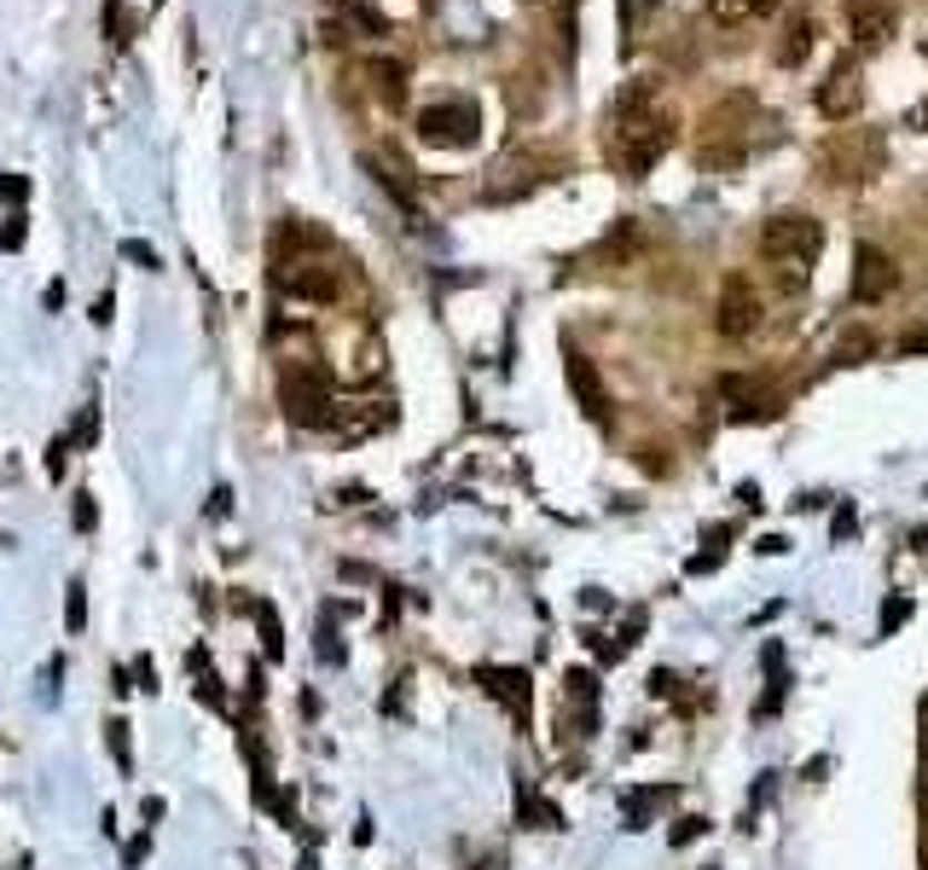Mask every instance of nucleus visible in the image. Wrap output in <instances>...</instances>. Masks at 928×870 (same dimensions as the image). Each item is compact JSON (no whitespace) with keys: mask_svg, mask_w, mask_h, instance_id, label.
Segmentation results:
<instances>
[{"mask_svg":"<svg viewBox=\"0 0 928 870\" xmlns=\"http://www.w3.org/2000/svg\"><path fill=\"white\" fill-rule=\"evenodd\" d=\"M674 134H679V122H674V111L656 105V82H638L622 93V105H615V163L633 181L674 145Z\"/></svg>","mask_w":928,"mask_h":870,"instance_id":"f257e3e1","label":"nucleus"},{"mask_svg":"<svg viewBox=\"0 0 928 870\" xmlns=\"http://www.w3.org/2000/svg\"><path fill=\"white\" fill-rule=\"evenodd\" d=\"M760 255L771 267V285H778L784 296H801L813 285V262L824 255V226L813 215H801V210L771 215L760 226Z\"/></svg>","mask_w":928,"mask_h":870,"instance_id":"f03ea898","label":"nucleus"},{"mask_svg":"<svg viewBox=\"0 0 928 870\" xmlns=\"http://www.w3.org/2000/svg\"><path fill=\"white\" fill-rule=\"evenodd\" d=\"M279 401H285V418L302 424V429H325L337 418V390L320 366H291L279 377Z\"/></svg>","mask_w":928,"mask_h":870,"instance_id":"7ed1b4c3","label":"nucleus"},{"mask_svg":"<svg viewBox=\"0 0 928 870\" xmlns=\"http://www.w3.org/2000/svg\"><path fill=\"white\" fill-rule=\"evenodd\" d=\"M482 134V111L471 99H447V105H424L418 111V140L424 145H442V151H464L476 145Z\"/></svg>","mask_w":928,"mask_h":870,"instance_id":"20e7f679","label":"nucleus"},{"mask_svg":"<svg viewBox=\"0 0 928 870\" xmlns=\"http://www.w3.org/2000/svg\"><path fill=\"white\" fill-rule=\"evenodd\" d=\"M813 105H818V117H830V122L859 117L865 111V70H859V59H836L830 75L813 88Z\"/></svg>","mask_w":928,"mask_h":870,"instance_id":"39448f33","label":"nucleus"},{"mask_svg":"<svg viewBox=\"0 0 928 870\" xmlns=\"http://www.w3.org/2000/svg\"><path fill=\"white\" fill-rule=\"evenodd\" d=\"M760 314H766V302H760V291L749 285V273H732L726 285H719V302H714L719 337H749V331L760 325Z\"/></svg>","mask_w":928,"mask_h":870,"instance_id":"423d86ee","label":"nucleus"},{"mask_svg":"<svg viewBox=\"0 0 928 870\" xmlns=\"http://www.w3.org/2000/svg\"><path fill=\"white\" fill-rule=\"evenodd\" d=\"M894 291H899L894 255L876 250V244H859V250H854V296H859V302H888Z\"/></svg>","mask_w":928,"mask_h":870,"instance_id":"0eeeda50","label":"nucleus"},{"mask_svg":"<svg viewBox=\"0 0 928 870\" xmlns=\"http://www.w3.org/2000/svg\"><path fill=\"white\" fill-rule=\"evenodd\" d=\"M296 302H337L343 296V273L331 262H291V273L279 279Z\"/></svg>","mask_w":928,"mask_h":870,"instance_id":"6e6552de","label":"nucleus"},{"mask_svg":"<svg viewBox=\"0 0 928 870\" xmlns=\"http://www.w3.org/2000/svg\"><path fill=\"white\" fill-rule=\"evenodd\" d=\"M847 12V36L859 47H882L894 36V0H841Z\"/></svg>","mask_w":928,"mask_h":870,"instance_id":"1a4fd4ad","label":"nucleus"},{"mask_svg":"<svg viewBox=\"0 0 928 870\" xmlns=\"http://www.w3.org/2000/svg\"><path fill=\"white\" fill-rule=\"evenodd\" d=\"M476 679H482L487 697H500V702L511 708V720L528 726V674H523V668H482Z\"/></svg>","mask_w":928,"mask_h":870,"instance_id":"9d476101","label":"nucleus"},{"mask_svg":"<svg viewBox=\"0 0 928 870\" xmlns=\"http://www.w3.org/2000/svg\"><path fill=\"white\" fill-rule=\"evenodd\" d=\"M569 390H575V401L586 406L592 418L609 424V395H604V383H598V372H592L586 354H575V348H569Z\"/></svg>","mask_w":928,"mask_h":870,"instance_id":"9b49d317","label":"nucleus"},{"mask_svg":"<svg viewBox=\"0 0 928 870\" xmlns=\"http://www.w3.org/2000/svg\"><path fill=\"white\" fill-rule=\"evenodd\" d=\"M813 30H818L813 12H789L784 36H778V53H771V59H778L784 70H801V64H807V53H813V41H818Z\"/></svg>","mask_w":928,"mask_h":870,"instance_id":"f8f14e48","label":"nucleus"},{"mask_svg":"<svg viewBox=\"0 0 928 870\" xmlns=\"http://www.w3.org/2000/svg\"><path fill=\"white\" fill-rule=\"evenodd\" d=\"M882 158H865V140H836L824 151V169L836 174V181H870V169Z\"/></svg>","mask_w":928,"mask_h":870,"instance_id":"ddd939ff","label":"nucleus"},{"mask_svg":"<svg viewBox=\"0 0 928 870\" xmlns=\"http://www.w3.org/2000/svg\"><path fill=\"white\" fill-rule=\"evenodd\" d=\"M366 169L377 174V186H390V192H395V203H401L406 215H418V192H412V169H406V163H395L390 151H383V158L372 151V158H366Z\"/></svg>","mask_w":928,"mask_h":870,"instance_id":"4468645a","label":"nucleus"},{"mask_svg":"<svg viewBox=\"0 0 928 870\" xmlns=\"http://www.w3.org/2000/svg\"><path fill=\"white\" fill-rule=\"evenodd\" d=\"M366 75H372V93H377L390 111H401V105H406V70H401L395 59H372V64H366Z\"/></svg>","mask_w":928,"mask_h":870,"instance_id":"2eb2a0df","label":"nucleus"},{"mask_svg":"<svg viewBox=\"0 0 928 870\" xmlns=\"http://www.w3.org/2000/svg\"><path fill=\"white\" fill-rule=\"evenodd\" d=\"M778 0H708V18L714 23H726V30H737V23H755V18H766Z\"/></svg>","mask_w":928,"mask_h":870,"instance_id":"dca6fc26","label":"nucleus"},{"mask_svg":"<svg viewBox=\"0 0 928 870\" xmlns=\"http://www.w3.org/2000/svg\"><path fill=\"white\" fill-rule=\"evenodd\" d=\"M337 12H343V18L354 23V30H366V36H390V18H383V12H372L366 0H343Z\"/></svg>","mask_w":928,"mask_h":870,"instance_id":"f3484780","label":"nucleus"},{"mask_svg":"<svg viewBox=\"0 0 928 870\" xmlns=\"http://www.w3.org/2000/svg\"><path fill=\"white\" fill-rule=\"evenodd\" d=\"M255 627H262V650L279 661L285 656V633H279V616H273V604H255Z\"/></svg>","mask_w":928,"mask_h":870,"instance_id":"a211bd4d","label":"nucleus"},{"mask_svg":"<svg viewBox=\"0 0 928 870\" xmlns=\"http://www.w3.org/2000/svg\"><path fill=\"white\" fill-rule=\"evenodd\" d=\"M105 743H111L117 772H134V749H128V720H105Z\"/></svg>","mask_w":928,"mask_h":870,"instance_id":"6ab92c4d","label":"nucleus"},{"mask_svg":"<svg viewBox=\"0 0 928 870\" xmlns=\"http://www.w3.org/2000/svg\"><path fill=\"white\" fill-rule=\"evenodd\" d=\"M64 627H70V633L88 627V586H82V580H70V593H64Z\"/></svg>","mask_w":928,"mask_h":870,"instance_id":"aec40b11","label":"nucleus"},{"mask_svg":"<svg viewBox=\"0 0 928 870\" xmlns=\"http://www.w3.org/2000/svg\"><path fill=\"white\" fill-rule=\"evenodd\" d=\"M876 348V337L870 331H854V337H841V348H836V366H859V354H870Z\"/></svg>","mask_w":928,"mask_h":870,"instance_id":"412c9836","label":"nucleus"},{"mask_svg":"<svg viewBox=\"0 0 928 870\" xmlns=\"http://www.w3.org/2000/svg\"><path fill=\"white\" fill-rule=\"evenodd\" d=\"M122 262H134V267H158V244H145V239H122Z\"/></svg>","mask_w":928,"mask_h":870,"instance_id":"4be33fe9","label":"nucleus"},{"mask_svg":"<svg viewBox=\"0 0 928 870\" xmlns=\"http://www.w3.org/2000/svg\"><path fill=\"white\" fill-rule=\"evenodd\" d=\"M23 221H30L23 210L7 215V226H0V250H23V239H30V226H23Z\"/></svg>","mask_w":928,"mask_h":870,"instance_id":"5701e85b","label":"nucleus"},{"mask_svg":"<svg viewBox=\"0 0 928 870\" xmlns=\"http://www.w3.org/2000/svg\"><path fill=\"white\" fill-rule=\"evenodd\" d=\"M0 198H7L12 210H23V203H30V174H7V181H0Z\"/></svg>","mask_w":928,"mask_h":870,"instance_id":"b1692460","label":"nucleus"},{"mask_svg":"<svg viewBox=\"0 0 928 870\" xmlns=\"http://www.w3.org/2000/svg\"><path fill=\"white\" fill-rule=\"evenodd\" d=\"M145 853H151V830H145V836H134V841L122 848V870H140V864H145Z\"/></svg>","mask_w":928,"mask_h":870,"instance_id":"393cba45","label":"nucleus"},{"mask_svg":"<svg viewBox=\"0 0 928 870\" xmlns=\"http://www.w3.org/2000/svg\"><path fill=\"white\" fill-rule=\"evenodd\" d=\"M93 523H99V510H93V494H75V528H82V534H93Z\"/></svg>","mask_w":928,"mask_h":870,"instance_id":"a878e982","label":"nucleus"},{"mask_svg":"<svg viewBox=\"0 0 928 870\" xmlns=\"http://www.w3.org/2000/svg\"><path fill=\"white\" fill-rule=\"evenodd\" d=\"M656 7V0H622V23H627V30H638V23H644V12H650Z\"/></svg>","mask_w":928,"mask_h":870,"instance_id":"bb28decb","label":"nucleus"},{"mask_svg":"<svg viewBox=\"0 0 928 870\" xmlns=\"http://www.w3.org/2000/svg\"><path fill=\"white\" fill-rule=\"evenodd\" d=\"M64 453H70V435H59V442H53V447H47V471H53V476L64 471Z\"/></svg>","mask_w":928,"mask_h":870,"instance_id":"cd10ccee","label":"nucleus"},{"mask_svg":"<svg viewBox=\"0 0 928 870\" xmlns=\"http://www.w3.org/2000/svg\"><path fill=\"white\" fill-rule=\"evenodd\" d=\"M134 679H140V690H158V668H151V656L134 661Z\"/></svg>","mask_w":928,"mask_h":870,"instance_id":"c85d7f7f","label":"nucleus"},{"mask_svg":"<svg viewBox=\"0 0 928 870\" xmlns=\"http://www.w3.org/2000/svg\"><path fill=\"white\" fill-rule=\"evenodd\" d=\"M899 621H906V598H894V604L882 609V633H894Z\"/></svg>","mask_w":928,"mask_h":870,"instance_id":"c756f323","label":"nucleus"},{"mask_svg":"<svg viewBox=\"0 0 928 870\" xmlns=\"http://www.w3.org/2000/svg\"><path fill=\"white\" fill-rule=\"evenodd\" d=\"M696 836H703V818H685V825H674V848L679 841H696Z\"/></svg>","mask_w":928,"mask_h":870,"instance_id":"7c9ffc66","label":"nucleus"},{"mask_svg":"<svg viewBox=\"0 0 928 870\" xmlns=\"http://www.w3.org/2000/svg\"><path fill=\"white\" fill-rule=\"evenodd\" d=\"M226 505H232V494H226V488H215V499H210V517H226Z\"/></svg>","mask_w":928,"mask_h":870,"instance_id":"2f4dec72","label":"nucleus"},{"mask_svg":"<svg viewBox=\"0 0 928 870\" xmlns=\"http://www.w3.org/2000/svg\"><path fill=\"white\" fill-rule=\"evenodd\" d=\"M922 870H928V841H922Z\"/></svg>","mask_w":928,"mask_h":870,"instance_id":"473e14b6","label":"nucleus"}]
</instances>
